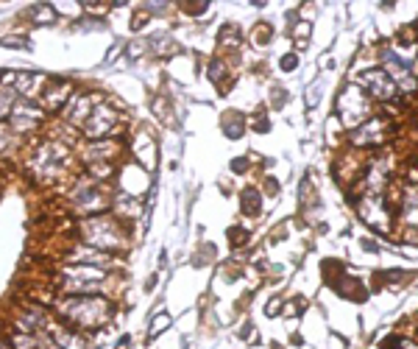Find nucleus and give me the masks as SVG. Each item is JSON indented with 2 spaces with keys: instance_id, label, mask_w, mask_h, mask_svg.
<instances>
[{
  "instance_id": "obj_1",
  "label": "nucleus",
  "mask_w": 418,
  "mask_h": 349,
  "mask_svg": "<svg viewBox=\"0 0 418 349\" xmlns=\"http://www.w3.org/2000/svg\"><path fill=\"white\" fill-rule=\"evenodd\" d=\"M56 311L62 313L70 324L76 327H101L109 321L112 316V305L104 299V296H67V299H59L56 302Z\"/></svg>"
},
{
  "instance_id": "obj_2",
  "label": "nucleus",
  "mask_w": 418,
  "mask_h": 349,
  "mask_svg": "<svg viewBox=\"0 0 418 349\" xmlns=\"http://www.w3.org/2000/svg\"><path fill=\"white\" fill-rule=\"evenodd\" d=\"M81 235H84V240H87L92 249H101V252H106V249H120V246H123V235H120L117 224H114L109 215L87 218V221L81 224Z\"/></svg>"
},
{
  "instance_id": "obj_3",
  "label": "nucleus",
  "mask_w": 418,
  "mask_h": 349,
  "mask_svg": "<svg viewBox=\"0 0 418 349\" xmlns=\"http://www.w3.org/2000/svg\"><path fill=\"white\" fill-rule=\"evenodd\" d=\"M65 279V288L67 291H73V294H89V291H98L101 288V282H104V269H95V266H70V269H65L62 274Z\"/></svg>"
},
{
  "instance_id": "obj_4",
  "label": "nucleus",
  "mask_w": 418,
  "mask_h": 349,
  "mask_svg": "<svg viewBox=\"0 0 418 349\" xmlns=\"http://www.w3.org/2000/svg\"><path fill=\"white\" fill-rule=\"evenodd\" d=\"M65 162H67V149H65V146H59V143H45V146H39L31 168L37 171L45 182H50L53 176H59V171H62Z\"/></svg>"
},
{
  "instance_id": "obj_5",
  "label": "nucleus",
  "mask_w": 418,
  "mask_h": 349,
  "mask_svg": "<svg viewBox=\"0 0 418 349\" xmlns=\"http://www.w3.org/2000/svg\"><path fill=\"white\" fill-rule=\"evenodd\" d=\"M365 109H368V104H365L363 92L357 87H346L341 101H338V112H341L343 123L346 126H357L363 120V115H365Z\"/></svg>"
},
{
  "instance_id": "obj_6",
  "label": "nucleus",
  "mask_w": 418,
  "mask_h": 349,
  "mask_svg": "<svg viewBox=\"0 0 418 349\" xmlns=\"http://www.w3.org/2000/svg\"><path fill=\"white\" fill-rule=\"evenodd\" d=\"M114 126H117V115H114L112 107L109 104H95L92 115L87 117V123H84V131H87V137H106Z\"/></svg>"
},
{
  "instance_id": "obj_7",
  "label": "nucleus",
  "mask_w": 418,
  "mask_h": 349,
  "mask_svg": "<svg viewBox=\"0 0 418 349\" xmlns=\"http://www.w3.org/2000/svg\"><path fill=\"white\" fill-rule=\"evenodd\" d=\"M9 117H11V129L14 131H31V129H37L39 120H42V107L31 104V101H20Z\"/></svg>"
},
{
  "instance_id": "obj_8",
  "label": "nucleus",
  "mask_w": 418,
  "mask_h": 349,
  "mask_svg": "<svg viewBox=\"0 0 418 349\" xmlns=\"http://www.w3.org/2000/svg\"><path fill=\"white\" fill-rule=\"evenodd\" d=\"M363 84L371 90V95H377L380 101H393L396 98V84L385 70H365L363 73Z\"/></svg>"
},
{
  "instance_id": "obj_9",
  "label": "nucleus",
  "mask_w": 418,
  "mask_h": 349,
  "mask_svg": "<svg viewBox=\"0 0 418 349\" xmlns=\"http://www.w3.org/2000/svg\"><path fill=\"white\" fill-rule=\"evenodd\" d=\"M382 62H385V68L393 73V84H399L402 90H416L418 87V81H416V76H413V70L407 68V62H402L393 50H385V53H382Z\"/></svg>"
},
{
  "instance_id": "obj_10",
  "label": "nucleus",
  "mask_w": 418,
  "mask_h": 349,
  "mask_svg": "<svg viewBox=\"0 0 418 349\" xmlns=\"http://www.w3.org/2000/svg\"><path fill=\"white\" fill-rule=\"evenodd\" d=\"M0 81H3L9 90L14 87V90H17V92H23L26 98H28V95H34L39 87H45V84H48L42 73H11V70H9V73H3Z\"/></svg>"
},
{
  "instance_id": "obj_11",
  "label": "nucleus",
  "mask_w": 418,
  "mask_h": 349,
  "mask_svg": "<svg viewBox=\"0 0 418 349\" xmlns=\"http://www.w3.org/2000/svg\"><path fill=\"white\" fill-rule=\"evenodd\" d=\"M73 201H76L81 210H89V213L106 207V195L101 193L95 185H87V182H81L76 190H73Z\"/></svg>"
},
{
  "instance_id": "obj_12",
  "label": "nucleus",
  "mask_w": 418,
  "mask_h": 349,
  "mask_svg": "<svg viewBox=\"0 0 418 349\" xmlns=\"http://www.w3.org/2000/svg\"><path fill=\"white\" fill-rule=\"evenodd\" d=\"M67 95H70V84L67 81H48L45 84V90H42V109H59L65 101H67Z\"/></svg>"
},
{
  "instance_id": "obj_13",
  "label": "nucleus",
  "mask_w": 418,
  "mask_h": 349,
  "mask_svg": "<svg viewBox=\"0 0 418 349\" xmlns=\"http://www.w3.org/2000/svg\"><path fill=\"white\" fill-rule=\"evenodd\" d=\"M360 215L371 224V227H377V230H387V215H385V204L380 201V195H368L363 204H360Z\"/></svg>"
},
{
  "instance_id": "obj_14",
  "label": "nucleus",
  "mask_w": 418,
  "mask_h": 349,
  "mask_svg": "<svg viewBox=\"0 0 418 349\" xmlns=\"http://www.w3.org/2000/svg\"><path fill=\"white\" fill-rule=\"evenodd\" d=\"M385 137V120H368L360 123V129L354 131V146H380Z\"/></svg>"
},
{
  "instance_id": "obj_15",
  "label": "nucleus",
  "mask_w": 418,
  "mask_h": 349,
  "mask_svg": "<svg viewBox=\"0 0 418 349\" xmlns=\"http://www.w3.org/2000/svg\"><path fill=\"white\" fill-rule=\"evenodd\" d=\"M70 260L78 263V266H95V269H104V266L112 260V254H106V252H101V249H92V246H81V249L73 252Z\"/></svg>"
},
{
  "instance_id": "obj_16",
  "label": "nucleus",
  "mask_w": 418,
  "mask_h": 349,
  "mask_svg": "<svg viewBox=\"0 0 418 349\" xmlns=\"http://www.w3.org/2000/svg\"><path fill=\"white\" fill-rule=\"evenodd\" d=\"M92 109H95V101H92L89 95H81V98H73V101H70V107L65 109V115H67L70 123L84 126V123H87V117L92 115Z\"/></svg>"
},
{
  "instance_id": "obj_17",
  "label": "nucleus",
  "mask_w": 418,
  "mask_h": 349,
  "mask_svg": "<svg viewBox=\"0 0 418 349\" xmlns=\"http://www.w3.org/2000/svg\"><path fill=\"white\" fill-rule=\"evenodd\" d=\"M50 341H53V349H84V341L78 338L76 333L65 330V327H53Z\"/></svg>"
},
{
  "instance_id": "obj_18",
  "label": "nucleus",
  "mask_w": 418,
  "mask_h": 349,
  "mask_svg": "<svg viewBox=\"0 0 418 349\" xmlns=\"http://www.w3.org/2000/svg\"><path fill=\"white\" fill-rule=\"evenodd\" d=\"M14 349H53V341L50 335L45 338H37V335H14Z\"/></svg>"
},
{
  "instance_id": "obj_19",
  "label": "nucleus",
  "mask_w": 418,
  "mask_h": 349,
  "mask_svg": "<svg viewBox=\"0 0 418 349\" xmlns=\"http://www.w3.org/2000/svg\"><path fill=\"white\" fill-rule=\"evenodd\" d=\"M240 201H243V213H248V215H260V210H263V198H260V193H257L254 188H246L243 195H240Z\"/></svg>"
},
{
  "instance_id": "obj_20",
  "label": "nucleus",
  "mask_w": 418,
  "mask_h": 349,
  "mask_svg": "<svg viewBox=\"0 0 418 349\" xmlns=\"http://www.w3.org/2000/svg\"><path fill=\"white\" fill-rule=\"evenodd\" d=\"M42 324H45L42 313H39V311H31V313H26V316H20V324H17V327H20V330H23L26 335H34V333H37Z\"/></svg>"
},
{
  "instance_id": "obj_21",
  "label": "nucleus",
  "mask_w": 418,
  "mask_h": 349,
  "mask_svg": "<svg viewBox=\"0 0 418 349\" xmlns=\"http://www.w3.org/2000/svg\"><path fill=\"white\" fill-rule=\"evenodd\" d=\"M112 154H117V146L114 143H95V146H89L87 159L95 162V159H104V156H112Z\"/></svg>"
},
{
  "instance_id": "obj_22",
  "label": "nucleus",
  "mask_w": 418,
  "mask_h": 349,
  "mask_svg": "<svg viewBox=\"0 0 418 349\" xmlns=\"http://www.w3.org/2000/svg\"><path fill=\"white\" fill-rule=\"evenodd\" d=\"M14 90H9V87H0V120L6 115H11V109H14Z\"/></svg>"
},
{
  "instance_id": "obj_23",
  "label": "nucleus",
  "mask_w": 418,
  "mask_h": 349,
  "mask_svg": "<svg viewBox=\"0 0 418 349\" xmlns=\"http://www.w3.org/2000/svg\"><path fill=\"white\" fill-rule=\"evenodd\" d=\"M167 327H170V316H167V313H159V316L153 318L151 333H148V335H151V338H156V335H162V333H165Z\"/></svg>"
},
{
  "instance_id": "obj_24",
  "label": "nucleus",
  "mask_w": 418,
  "mask_h": 349,
  "mask_svg": "<svg viewBox=\"0 0 418 349\" xmlns=\"http://www.w3.org/2000/svg\"><path fill=\"white\" fill-rule=\"evenodd\" d=\"M224 76H226V65H224L221 59H212V65H209V78L218 84V81H221Z\"/></svg>"
},
{
  "instance_id": "obj_25",
  "label": "nucleus",
  "mask_w": 418,
  "mask_h": 349,
  "mask_svg": "<svg viewBox=\"0 0 418 349\" xmlns=\"http://www.w3.org/2000/svg\"><path fill=\"white\" fill-rule=\"evenodd\" d=\"M37 11L39 14H34V20H37V23H53V20H56V14H53V9H50V6H39Z\"/></svg>"
},
{
  "instance_id": "obj_26",
  "label": "nucleus",
  "mask_w": 418,
  "mask_h": 349,
  "mask_svg": "<svg viewBox=\"0 0 418 349\" xmlns=\"http://www.w3.org/2000/svg\"><path fill=\"white\" fill-rule=\"evenodd\" d=\"M246 237H248V232H243L240 227H231V232H229V240H231L234 246H240V243H243Z\"/></svg>"
},
{
  "instance_id": "obj_27",
  "label": "nucleus",
  "mask_w": 418,
  "mask_h": 349,
  "mask_svg": "<svg viewBox=\"0 0 418 349\" xmlns=\"http://www.w3.org/2000/svg\"><path fill=\"white\" fill-rule=\"evenodd\" d=\"M296 68H299V56L296 53H287L282 59V70H296Z\"/></svg>"
},
{
  "instance_id": "obj_28",
  "label": "nucleus",
  "mask_w": 418,
  "mask_h": 349,
  "mask_svg": "<svg viewBox=\"0 0 418 349\" xmlns=\"http://www.w3.org/2000/svg\"><path fill=\"white\" fill-rule=\"evenodd\" d=\"M231 171H234V173L248 171V159H234V162H231Z\"/></svg>"
},
{
  "instance_id": "obj_29",
  "label": "nucleus",
  "mask_w": 418,
  "mask_h": 349,
  "mask_svg": "<svg viewBox=\"0 0 418 349\" xmlns=\"http://www.w3.org/2000/svg\"><path fill=\"white\" fill-rule=\"evenodd\" d=\"M6 146H9V131L0 129V151H6Z\"/></svg>"
},
{
  "instance_id": "obj_30",
  "label": "nucleus",
  "mask_w": 418,
  "mask_h": 349,
  "mask_svg": "<svg viewBox=\"0 0 418 349\" xmlns=\"http://www.w3.org/2000/svg\"><path fill=\"white\" fill-rule=\"evenodd\" d=\"M396 344H399V349H418V344H410V341H399V338H396Z\"/></svg>"
},
{
  "instance_id": "obj_31",
  "label": "nucleus",
  "mask_w": 418,
  "mask_h": 349,
  "mask_svg": "<svg viewBox=\"0 0 418 349\" xmlns=\"http://www.w3.org/2000/svg\"><path fill=\"white\" fill-rule=\"evenodd\" d=\"M254 129H257V131H265L268 126H265V117H260V120H257V126H254Z\"/></svg>"
},
{
  "instance_id": "obj_32",
  "label": "nucleus",
  "mask_w": 418,
  "mask_h": 349,
  "mask_svg": "<svg viewBox=\"0 0 418 349\" xmlns=\"http://www.w3.org/2000/svg\"><path fill=\"white\" fill-rule=\"evenodd\" d=\"M268 193L270 195L276 193V182H273V179H268Z\"/></svg>"
},
{
  "instance_id": "obj_33",
  "label": "nucleus",
  "mask_w": 418,
  "mask_h": 349,
  "mask_svg": "<svg viewBox=\"0 0 418 349\" xmlns=\"http://www.w3.org/2000/svg\"><path fill=\"white\" fill-rule=\"evenodd\" d=\"M117 349H128V335H126V338H120V344H117Z\"/></svg>"
}]
</instances>
